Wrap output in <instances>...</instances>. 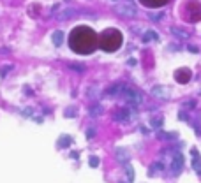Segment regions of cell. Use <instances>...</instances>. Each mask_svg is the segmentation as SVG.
<instances>
[{
  "mask_svg": "<svg viewBox=\"0 0 201 183\" xmlns=\"http://www.w3.org/2000/svg\"><path fill=\"white\" fill-rule=\"evenodd\" d=\"M69 46L74 53L90 55L99 46V37L90 27H76L69 35Z\"/></svg>",
  "mask_w": 201,
  "mask_h": 183,
  "instance_id": "cell-1",
  "label": "cell"
},
{
  "mask_svg": "<svg viewBox=\"0 0 201 183\" xmlns=\"http://www.w3.org/2000/svg\"><path fill=\"white\" fill-rule=\"evenodd\" d=\"M122 42H124V37H122V33L116 28H106L99 35V48L103 51H108V53L116 51L122 46Z\"/></svg>",
  "mask_w": 201,
  "mask_h": 183,
  "instance_id": "cell-2",
  "label": "cell"
},
{
  "mask_svg": "<svg viewBox=\"0 0 201 183\" xmlns=\"http://www.w3.org/2000/svg\"><path fill=\"white\" fill-rule=\"evenodd\" d=\"M122 95H124L125 102L130 104V106H138V104H141V100H143L141 93L136 92V90H132V88H129V86H125V88H124Z\"/></svg>",
  "mask_w": 201,
  "mask_h": 183,
  "instance_id": "cell-3",
  "label": "cell"
},
{
  "mask_svg": "<svg viewBox=\"0 0 201 183\" xmlns=\"http://www.w3.org/2000/svg\"><path fill=\"white\" fill-rule=\"evenodd\" d=\"M190 76H192V72L189 69H178L175 72V79L178 81V83H182V85H185V83H189Z\"/></svg>",
  "mask_w": 201,
  "mask_h": 183,
  "instance_id": "cell-4",
  "label": "cell"
},
{
  "mask_svg": "<svg viewBox=\"0 0 201 183\" xmlns=\"http://www.w3.org/2000/svg\"><path fill=\"white\" fill-rule=\"evenodd\" d=\"M129 118H130V109H127V108L118 109V111L113 114V120H116V122H127Z\"/></svg>",
  "mask_w": 201,
  "mask_h": 183,
  "instance_id": "cell-5",
  "label": "cell"
},
{
  "mask_svg": "<svg viewBox=\"0 0 201 183\" xmlns=\"http://www.w3.org/2000/svg\"><path fill=\"white\" fill-rule=\"evenodd\" d=\"M168 93H169V90L166 86L157 85V86L152 88V95H155V97H159V99H168Z\"/></svg>",
  "mask_w": 201,
  "mask_h": 183,
  "instance_id": "cell-6",
  "label": "cell"
},
{
  "mask_svg": "<svg viewBox=\"0 0 201 183\" xmlns=\"http://www.w3.org/2000/svg\"><path fill=\"white\" fill-rule=\"evenodd\" d=\"M125 86H127V85H122V83H115L113 86H109L108 90H106V95H108V97H111V95H116V93H122Z\"/></svg>",
  "mask_w": 201,
  "mask_h": 183,
  "instance_id": "cell-7",
  "label": "cell"
},
{
  "mask_svg": "<svg viewBox=\"0 0 201 183\" xmlns=\"http://www.w3.org/2000/svg\"><path fill=\"white\" fill-rule=\"evenodd\" d=\"M118 12L122 14V16H136V9H134V6H120L118 7Z\"/></svg>",
  "mask_w": 201,
  "mask_h": 183,
  "instance_id": "cell-8",
  "label": "cell"
},
{
  "mask_svg": "<svg viewBox=\"0 0 201 183\" xmlns=\"http://www.w3.org/2000/svg\"><path fill=\"white\" fill-rule=\"evenodd\" d=\"M182 166H184V157H182V153H175V158H173V171H175V172H180V171H182Z\"/></svg>",
  "mask_w": 201,
  "mask_h": 183,
  "instance_id": "cell-9",
  "label": "cell"
},
{
  "mask_svg": "<svg viewBox=\"0 0 201 183\" xmlns=\"http://www.w3.org/2000/svg\"><path fill=\"white\" fill-rule=\"evenodd\" d=\"M64 37H65V33L62 32V30H57V32H53V35H51V41H53L55 46H62V44H64Z\"/></svg>",
  "mask_w": 201,
  "mask_h": 183,
  "instance_id": "cell-10",
  "label": "cell"
},
{
  "mask_svg": "<svg viewBox=\"0 0 201 183\" xmlns=\"http://www.w3.org/2000/svg\"><path fill=\"white\" fill-rule=\"evenodd\" d=\"M190 153H192V166H194L196 172L198 174H201V162H199V155H198V150H190Z\"/></svg>",
  "mask_w": 201,
  "mask_h": 183,
  "instance_id": "cell-11",
  "label": "cell"
},
{
  "mask_svg": "<svg viewBox=\"0 0 201 183\" xmlns=\"http://www.w3.org/2000/svg\"><path fill=\"white\" fill-rule=\"evenodd\" d=\"M115 155H116L118 162H122V164H125V162L129 160V153H127V150H124V148H116Z\"/></svg>",
  "mask_w": 201,
  "mask_h": 183,
  "instance_id": "cell-12",
  "label": "cell"
},
{
  "mask_svg": "<svg viewBox=\"0 0 201 183\" xmlns=\"http://www.w3.org/2000/svg\"><path fill=\"white\" fill-rule=\"evenodd\" d=\"M159 39V33L153 32V30H147L143 33V42H150V41H157Z\"/></svg>",
  "mask_w": 201,
  "mask_h": 183,
  "instance_id": "cell-13",
  "label": "cell"
},
{
  "mask_svg": "<svg viewBox=\"0 0 201 183\" xmlns=\"http://www.w3.org/2000/svg\"><path fill=\"white\" fill-rule=\"evenodd\" d=\"M171 33H173L175 37L189 39V32H185V30H182V28H178V27H171Z\"/></svg>",
  "mask_w": 201,
  "mask_h": 183,
  "instance_id": "cell-14",
  "label": "cell"
},
{
  "mask_svg": "<svg viewBox=\"0 0 201 183\" xmlns=\"http://www.w3.org/2000/svg\"><path fill=\"white\" fill-rule=\"evenodd\" d=\"M168 0H141V4H145V6H148V7H161V6H164Z\"/></svg>",
  "mask_w": 201,
  "mask_h": 183,
  "instance_id": "cell-15",
  "label": "cell"
},
{
  "mask_svg": "<svg viewBox=\"0 0 201 183\" xmlns=\"http://www.w3.org/2000/svg\"><path fill=\"white\" fill-rule=\"evenodd\" d=\"M72 143V137L71 136H60L58 139V148H67V146Z\"/></svg>",
  "mask_w": 201,
  "mask_h": 183,
  "instance_id": "cell-16",
  "label": "cell"
},
{
  "mask_svg": "<svg viewBox=\"0 0 201 183\" xmlns=\"http://www.w3.org/2000/svg\"><path fill=\"white\" fill-rule=\"evenodd\" d=\"M88 113H90V116H94V118H95V116H99V114H103V108H101L99 104H95V106H92V108H90V111H88Z\"/></svg>",
  "mask_w": 201,
  "mask_h": 183,
  "instance_id": "cell-17",
  "label": "cell"
},
{
  "mask_svg": "<svg viewBox=\"0 0 201 183\" xmlns=\"http://www.w3.org/2000/svg\"><path fill=\"white\" fill-rule=\"evenodd\" d=\"M99 93V88H97V85H92V86H88V90H87V97H90V99H94L95 95Z\"/></svg>",
  "mask_w": 201,
  "mask_h": 183,
  "instance_id": "cell-18",
  "label": "cell"
},
{
  "mask_svg": "<svg viewBox=\"0 0 201 183\" xmlns=\"http://www.w3.org/2000/svg\"><path fill=\"white\" fill-rule=\"evenodd\" d=\"M125 172H127V181H134V169H132V166H125Z\"/></svg>",
  "mask_w": 201,
  "mask_h": 183,
  "instance_id": "cell-19",
  "label": "cell"
},
{
  "mask_svg": "<svg viewBox=\"0 0 201 183\" xmlns=\"http://www.w3.org/2000/svg\"><path fill=\"white\" fill-rule=\"evenodd\" d=\"M71 16H74V11H72V9H67V11H64V12H60L58 14L60 20H67V18H71Z\"/></svg>",
  "mask_w": 201,
  "mask_h": 183,
  "instance_id": "cell-20",
  "label": "cell"
},
{
  "mask_svg": "<svg viewBox=\"0 0 201 183\" xmlns=\"http://www.w3.org/2000/svg\"><path fill=\"white\" fill-rule=\"evenodd\" d=\"M150 125H152V129H161L162 127V118H152Z\"/></svg>",
  "mask_w": 201,
  "mask_h": 183,
  "instance_id": "cell-21",
  "label": "cell"
},
{
  "mask_svg": "<svg viewBox=\"0 0 201 183\" xmlns=\"http://www.w3.org/2000/svg\"><path fill=\"white\" fill-rule=\"evenodd\" d=\"M69 69L76 70V72H83V70H85V65H81V64H69Z\"/></svg>",
  "mask_w": 201,
  "mask_h": 183,
  "instance_id": "cell-22",
  "label": "cell"
},
{
  "mask_svg": "<svg viewBox=\"0 0 201 183\" xmlns=\"http://www.w3.org/2000/svg\"><path fill=\"white\" fill-rule=\"evenodd\" d=\"M99 157H95V155H92L90 158H88V164H90V167H99Z\"/></svg>",
  "mask_w": 201,
  "mask_h": 183,
  "instance_id": "cell-23",
  "label": "cell"
},
{
  "mask_svg": "<svg viewBox=\"0 0 201 183\" xmlns=\"http://www.w3.org/2000/svg\"><path fill=\"white\" fill-rule=\"evenodd\" d=\"M64 114H65V118H74L76 116V111H74V108H69Z\"/></svg>",
  "mask_w": 201,
  "mask_h": 183,
  "instance_id": "cell-24",
  "label": "cell"
},
{
  "mask_svg": "<svg viewBox=\"0 0 201 183\" xmlns=\"http://www.w3.org/2000/svg\"><path fill=\"white\" fill-rule=\"evenodd\" d=\"M9 70H12V65H6L4 69L0 70V76H2V78H6V76H7V72H9Z\"/></svg>",
  "mask_w": 201,
  "mask_h": 183,
  "instance_id": "cell-25",
  "label": "cell"
},
{
  "mask_svg": "<svg viewBox=\"0 0 201 183\" xmlns=\"http://www.w3.org/2000/svg\"><path fill=\"white\" fill-rule=\"evenodd\" d=\"M21 114L23 116H34V111H32V108H27V109H23L21 111Z\"/></svg>",
  "mask_w": 201,
  "mask_h": 183,
  "instance_id": "cell-26",
  "label": "cell"
},
{
  "mask_svg": "<svg viewBox=\"0 0 201 183\" xmlns=\"http://www.w3.org/2000/svg\"><path fill=\"white\" fill-rule=\"evenodd\" d=\"M94 136H95V129H88L87 130V139H94Z\"/></svg>",
  "mask_w": 201,
  "mask_h": 183,
  "instance_id": "cell-27",
  "label": "cell"
},
{
  "mask_svg": "<svg viewBox=\"0 0 201 183\" xmlns=\"http://www.w3.org/2000/svg\"><path fill=\"white\" fill-rule=\"evenodd\" d=\"M187 49H189L190 53H198V48H196V46H192V44H190V46H187Z\"/></svg>",
  "mask_w": 201,
  "mask_h": 183,
  "instance_id": "cell-28",
  "label": "cell"
},
{
  "mask_svg": "<svg viewBox=\"0 0 201 183\" xmlns=\"http://www.w3.org/2000/svg\"><path fill=\"white\" fill-rule=\"evenodd\" d=\"M127 64H129V65H138V60L136 58H129V60H127Z\"/></svg>",
  "mask_w": 201,
  "mask_h": 183,
  "instance_id": "cell-29",
  "label": "cell"
},
{
  "mask_svg": "<svg viewBox=\"0 0 201 183\" xmlns=\"http://www.w3.org/2000/svg\"><path fill=\"white\" fill-rule=\"evenodd\" d=\"M34 120H35L37 123H43V116H41V118H39V116H34Z\"/></svg>",
  "mask_w": 201,
  "mask_h": 183,
  "instance_id": "cell-30",
  "label": "cell"
},
{
  "mask_svg": "<svg viewBox=\"0 0 201 183\" xmlns=\"http://www.w3.org/2000/svg\"><path fill=\"white\" fill-rule=\"evenodd\" d=\"M71 157H72V158H78V157H80V153H78V151H72Z\"/></svg>",
  "mask_w": 201,
  "mask_h": 183,
  "instance_id": "cell-31",
  "label": "cell"
},
{
  "mask_svg": "<svg viewBox=\"0 0 201 183\" xmlns=\"http://www.w3.org/2000/svg\"><path fill=\"white\" fill-rule=\"evenodd\" d=\"M113 2H116V0H113Z\"/></svg>",
  "mask_w": 201,
  "mask_h": 183,
  "instance_id": "cell-32",
  "label": "cell"
}]
</instances>
